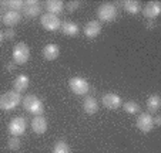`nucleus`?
Wrapping results in <instances>:
<instances>
[{
    "label": "nucleus",
    "mask_w": 161,
    "mask_h": 153,
    "mask_svg": "<svg viewBox=\"0 0 161 153\" xmlns=\"http://www.w3.org/2000/svg\"><path fill=\"white\" fill-rule=\"evenodd\" d=\"M21 102V95L16 91H7L0 95V109L3 111H12L17 108Z\"/></svg>",
    "instance_id": "nucleus-1"
},
{
    "label": "nucleus",
    "mask_w": 161,
    "mask_h": 153,
    "mask_svg": "<svg viewBox=\"0 0 161 153\" xmlns=\"http://www.w3.org/2000/svg\"><path fill=\"white\" fill-rule=\"evenodd\" d=\"M23 106H25V109L29 114H33L34 116H36V115H42L43 111H44L43 102L40 101L36 95H33V94H29V95L25 96V99H23Z\"/></svg>",
    "instance_id": "nucleus-2"
},
{
    "label": "nucleus",
    "mask_w": 161,
    "mask_h": 153,
    "mask_svg": "<svg viewBox=\"0 0 161 153\" xmlns=\"http://www.w3.org/2000/svg\"><path fill=\"white\" fill-rule=\"evenodd\" d=\"M30 58V48L26 43H17L13 47V61L19 65L26 64Z\"/></svg>",
    "instance_id": "nucleus-3"
},
{
    "label": "nucleus",
    "mask_w": 161,
    "mask_h": 153,
    "mask_svg": "<svg viewBox=\"0 0 161 153\" xmlns=\"http://www.w3.org/2000/svg\"><path fill=\"white\" fill-rule=\"evenodd\" d=\"M97 17L101 21H113L117 17V7L113 3H103L97 9Z\"/></svg>",
    "instance_id": "nucleus-4"
},
{
    "label": "nucleus",
    "mask_w": 161,
    "mask_h": 153,
    "mask_svg": "<svg viewBox=\"0 0 161 153\" xmlns=\"http://www.w3.org/2000/svg\"><path fill=\"white\" fill-rule=\"evenodd\" d=\"M69 87H70L71 92L76 94V95H86L90 89V85L81 77H73V78L69 81Z\"/></svg>",
    "instance_id": "nucleus-5"
},
{
    "label": "nucleus",
    "mask_w": 161,
    "mask_h": 153,
    "mask_svg": "<svg viewBox=\"0 0 161 153\" xmlns=\"http://www.w3.org/2000/svg\"><path fill=\"white\" fill-rule=\"evenodd\" d=\"M26 128H27V122H26L25 118H21V116H17V118H13L12 120H10L9 123V133L10 136H20L25 133Z\"/></svg>",
    "instance_id": "nucleus-6"
},
{
    "label": "nucleus",
    "mask_w": 161,
    "mask_h": 153,
    "mask_svg": "<svg viewBox=\"0 0 161 153\" xmlns=\"http://www.w3.org/2000/svg\"><path fill=\"white\" fill-rule=\"evenodd\" d=\"M40 23H42V26L47 31H56V30L60 28L61 21L58 20L57 16L50 14V13H46V14H43L42 17H40Z\"/></svg>",
    "instance_id": "nucleus-7"
},
{
    "label": "nucleus",
    "mask_w": 161,
    "mask_h": 153,
    "mask_svg": "<svg viewBox=\"0 0 161 153\" xmlns=\"http://www.w3.org/2000/svg\"><path fill=\"white\" fill-rule=\"evenodd\" d=\"M83 33L88 38H96L98 34L101 33V23L98 20H90L84 24L83 27Z\"/></svg>",
    "instance_id": "nucleus-8"
},
{
    "label": "nucleus",
    "mask_w": 161,
    "mask_h": 153,
    "mask_svg": "<svg viewBox=\"0 0 161 153\" xmlns=\"http://www.w3.org/2000/svg\"><path fill=\"white\" fill-rule=\"evenodd\" d=\"M137 128L144 133L151 132L153 128H154L151 114H148V112H146V114H140V116H138V119H137Z\"/></svg>",
    "instance_id": "nucleus-9"
},
{
    "label": "nucleus",
    "mask_w": 161,
    "mask_h": 153,
    "mask_svg": "<svg viewBox=\"0 0 161 153\" xmlns=\"http://www.w3.org/2000/svg\"><path fill=\"white\" fill-rule=\"evenodd\" d=\"M103 105L106 106L110 111H114V109H119L121 106V98H120L117 94H104L103 95Z\"/></svg>",
    "instance_id": "nucleus-10"
},
{
    "label": "nucleus",
    "mask_w": 161,
    "mask_h": 153,
    "mask_svg": "<svg viewBox=\"0 0 161 153\" xmlns=\"http://www.w3.org/2000/svg\"><path fill=\"white\" fill-rule=\"evenodd\" d=\"M40 12H42V6L39 4L37 0H26L25 2L23 13H25L26 17L33 18V17H36V16H39Z\"/></svg>",
    "instance_id": "nucleus-11"
},
{
    "label": "nucleus",
    "mask_w": 161,
    "mask_h": 153,
    "mask_svg": "<svg viewBox=\"0 0 161 153\" xmlns=\"http://www.w3.org/2000/svg\"><path fill=\"white\" fill-rule=\"evenodd\" d=\"M47 119H46L43 115H36V116L31 119V129H33L34 133L37 135H43V133L47 130Z\"/></svg>",
    "instance_id": "nucleus-12"
},
{
    "label": "nucleus",
    "mask_w": 161,
    "mask_h": 153,
    "mask_svg": "<svg viewBox=\"0 0 161 153\" xmlns=\"http://www.w3.org/2000/svg\"><path fill=\"white\" fill-rule=\"evenodd\" d=\"M160 12H161V3L160 2H148V3L144 6V9H143L144 17L150 18V20L158 17Z\"/></svg>",
    "instance_id": "nucleus-13"
},
{
    "label": "nucleus",
    "mask_w": 161,
    "mask_h": 153,
    "mask_svg": "<svg viewBox=\"0 0 161 153\" xmlns=\"http://www.w3.org/2000/svg\"><path fill=\"white\" fill-rule=\"evenodd\" d=\"M43 57H44V60L47 61H54L58 58V55H60V48H58L57 44H53V43H50V44L44 45V48H43Z\"/></svg>",
    "instance_id": "nucleus-14"
},
{
    "label": "nucleus",
    "mask_w": 161,
    "mask_h": 153,
    "mask_svg": "<svg viewBox=\"0 0 161 153\" xmlns=\"http://www.w3.org/2000/svg\"><path fill=\"white\" fill-rule=\"evenodd\" d=\"M29 84H30V79H29L27 75H19L13 81V91H16L19 94L25 92L29 88Z\"/></svg>",
    "instance_id": "nucleus-15"
},
{
    "label": "nucleus",
    "mask_w": 161,
    "mask_h": 153,
    "mask_svg": "<svg viewBox=\"0 0 161 153\" xmlns=\"http://www.w3.org/2000/svg\"><path fill=\"white\" fill-rule=\"evenodd\" d=\"M20 20H21L20 12H12V10H9V12H6L3 16V23L6 24L7 27H14V26H17V24L20 23Z\"/></svg>",
    "instance_id": "nucleus-16"
},
{
    "label": "nucleus",
    "mask_w": 161,
    "mask_h": 153,
    "mask_svg": "<svg viewBox=\"0 0 161 153\" xmlns=\"http://www.w3.org/2000/svg\"><path fill=\"white\" fill-rule=\"evenodd\" d=\"M60 30L63 31V34L64 36H69V37H74V36H77L79 34V31H80V28H79V26H77L74 21H63V23L60 24Z\"/></svg>",
    "instance_id": "nucleus-17"
},
{
    "label": "nucleus",
    "mask_w": 161,
    "mask_h": 153,
    "mask_svg": "<svg viewBox=\"0 0 161 153\" xmlns=\"http://www.w3.org/2000/svg\"><path fill=\"white\" fill-rule=\"evenodd\" d=\"M83 109H84L86 114L93 115L98 111V102L94 96H86L84 101H83Z\"/></svg>",
    "instance_id": "nucleus-18"
},
{
    "label": "nucleus",
    "mask_w": 161,
    "mask_h": 153,
    "mask_svg": "<svg viewBox=\"0 0 161 153\" xmlns=\"http://www.w3.org/2000/svg\"><path fill=\"white\" fill-rule=\"evenodd\" d=\"M46 10L50 14L57 16L58 13L64 10V3L61 0H49V2H46Z\"/></svg>",
    "instance_id": "nucleus-19"
},
{
    "label": "nucleus",
    "mask_w": 161,
    "mask_h": 153,
    "mask_svg": "<svg viewBox=\"0 0 161 153\" xmlns=\"http://www.w3.org/2000/svg\"><path fill=\"white\" fill-rule=\"evenodd\" d=\"M160 105H161V99L157 94L151 95L148 99H147V108H148V114H154L160 109Z\"/></svg>",
    "instance_id": "nucleus-20"
},
{
    "label": "nucleus",
    "mask_w": 161,
    "mask_h": 153,
    "mask_svg": "<svg viewBox=\"0 0 161 153\" xmlns=\"http://www.w3.org/2000/svg\"><path fill=\"white\" fill-rule=\"evenodd\" d=\"M124 10L130 14H137V13L141 12V4L140 2H136V0H127L124 2Z\"/></svg>",
    "instance_id": "nucleus-21"
},
{
    "label": "nucleus",
    "mask_w": 161,
    "mask_h": 153,
    "mask_svg": "<svg viewBox=\"0 0 161 153\" xmlns=\"http://www.w3.org/2000/svg\"><path fill=\"white\" fill-rule=\"evenodd\" d=\"M0 4H3L4 7H9L12 12H19V10H23V7H25V2H21V0H10V2H2Z\"/></svg>",
    "instance_id": "nucleus-22"
},
{
    "label": "nucleus",
    "mask_w": 161,
    "mask_h": 153,
    "mask_svg": "<svg viewBox=\"0 0 161 153\" xmlns=\"http://www.w3.org/2000/svg\"><path fill=\"white\" fill-rule=\"evenodd\" d=\"M53 153H71V149L69 143H66L64 140H58L53 146Z\"/></svg>",
    "instance_id": "nucleus-23"
},
{
    "label": "nucleus",
    "mask_w": 161,
    "mask_h": 153,
    "mask_svg": "<svg viewBox=\"0 0 161 153\" xmlns=\"http://www.w3.org/2000/svg\"><path fill=\"white\" fill-rule=\"evenodd\" d=\"M123 108H124V111L127 112V114H131V115H136V114H138V112H140V105H138L136 101L124 102Z\"/></svg>",
    "instance_id": "nucleus-24"
},
{
    "label": "nucleus",
    "mask_w": 161,
    "mask_h": 153,
    "mask_svg": "<svg viewBox=\"0 0 161 153\" xmlns=\"http://www.w3.org/2000/svg\"><path fill=\"white\" fill-rule=\"evenodd\" d=\"M7 147L10 150H17L20 147V140H19L17 136H10L9 140H7Z\"/></svg>",
    "instance_id": "nucleus-25"
},
{
    "label": "nucleus",
    "mask_w": 161,
    "mask_h": 153,
    "mask_svg": "<svg viewBox=\"0 0 161 153\" xmlns=\"http://www.w3.org/2000/svg\"><path fill=\"white\" fill-rule=\"evenodd\" d=\"M80 2H77V0H74V2H69V3L66 4V7H67V10H69V12L70 13H73V12H76L77 9H79L80 7Z\"/></svg>",
    "instance_id": "nucleus-26"
},
{
    "label": "nucleus",
    "mask_w": 161,
    "mask_h": 153,
    "mask_svg": "<svg viewBox=\"0 0 161 153\" xmlns=\"http://www.w3.org/2000/svg\"><path fill=\"white\" fill-rule=\"evenodd\" d=\"M14 36H16L14 28H7V30L3 33V38H6V40H13Z\"/></svg>",
    "instance_id": "nucleus-27"
},
{
    "label": "nucleus",
    "mask_w": 161,
    "mask_h": 153,
    "mask_svg": "<svg viewBox=\"0 0 161 153\" xmlns=\"http://www.w3.org/2000/svg\"><path fill=\"white\" fill-rule=\"evenodd\" d=\"M153 123H154V126H160L161 125V116L153 118Z\"/></svg>",
    "instance_id": "nucleus-28"
},
{
    "label": "nucleus",
    "mask_w": 161,
    "mask_h": 153,
    "mask_svg": "<svg viewBox=\"0 0 161 153\" xmlns=\"http://www.w3.org/2000/svg\"><path fill=\"white\" fill-rule=\"evenodd\" d=\"M7 69H9V71L10 69H14V63H10L9 65H7Z\"/></svg>",
    "instance_id": "nucleus-29"
},
{
    "label": "nucleus",
    "mask_w": 161,
    "mask_h": 153,
    "mask_svg": "<svg viewBox=\"0 0 161 153\" xmlns=\"http://www.w3.org/2000/svg\"><path fill=\"white\" fill-rule=\"evenodd\" d=\"M2 40H3V33L0 31V43H2Z\"/></svg>",
    "instance_id": "nucleus-30"
},
{
    "label": "nucleus",
    "mask_w": 161,
    "mask_h": 153,
    "mask_svg": "<svg viewBox=\"0 0 161 153\" xmlns=\"http://www.w3.org/2000/svg\"><path fill=\"white\" fill-rule=\"evenodd\" d=\"M0 21H2V16H0Z\"/></svg>",
    "instance_id": "nucleus-31"
}]
</instances>
